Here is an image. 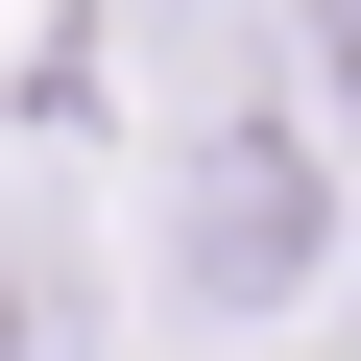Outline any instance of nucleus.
<instances>
[{
	"mask_svg": "<svg viewBox=\"0 0 361 361\" xmlns=\"http://www.w3.org/2000/svg\"><path fill=\"white\" fill-rule=\"evenodd\" d=\"M313 265H337V145L289 97H217L169 145V313H289Z\"/></svg>",
	"mask_w": 361,
	"mask_h": 361,
	"instance_id": "obj_1",
	"label": "nucleus"
},
{
	"mask_svg": "<svg viewBox=\"0 0 361 361\" xmlns=\"http://www.w3.org/2000/svg\"><path fill=\"white\" fill-rule=\"evenodd\" d=\"M313 73H337V121H361V0H313Z\"/></svg>",
	"mask_w": 361,
	"mask_h": 361,
	"instance_id": "obj_2",
	"label": "nucleus"
},
{
	"mask_svg": "<svg viewBox=\"0 0 361 361\" xmlns=\"http://www.w3.org/2000/svg\"><path fill=\"white\" fill-rule=\"evenodd\" d=\"M0 361H25V265H0Z\"/></svg>",
	"mask_w": 361,
	"mask_h": 361,
	"instance_id": "obj_3",
	"label": "nucleus"
}]
</instances>
